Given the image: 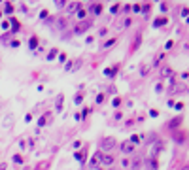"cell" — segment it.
Listing matches in <instances>:
<instances>
[{"label": "cell", "mask_w": 189, "mask_h": 170, "mask_svg": "<svg viewBox=\"0 0 189 170\" xmlns=\"http://www.w3.org/2000/svg\"><path fill=\"white\" fill-rule=\"evenodd\" d=\"M63 108V95H59V98H57V110H61Z\"/></svg>", "instance_id": "13"}, {"label": "cell", "mask_w": 189, "mask_h": 170, "mask_svg": "<svg viewBox=\"0 0 189 170\" xmlns=\"http://www.w3.org/2000/svg\"><path fill=\"white\" fill-rule=\"evenodd\" d=\"M100 163H104V164H114V155H110V153H102V155H100Z\"/></svg>", "instance_id": "4"}, {"label": "cell", "mask_w": 189, "mask_h": 170, "mask_svg": "<svg viewBox=\"0 0 189 170\" xmlns=\"http://www.w3.org/2000/svg\"><path fill=\"white\" fill-rule=\"evenodd\" d=\"M98 145H100L102 151H112V149L115 148V138H102Z\"/></svg>", "instance_id": "1"}, {"label": "cell", "mask_w": 189, "mask_h": 170, "mask_svg": "<svg viewBox=\"0 0 189 170\" xmlns=\"http://www.w3.org/2000/svg\"><path fill=\"white\" fill-rule=\"evenodd\" d=\"M138 140H140V136H131V144H132V145H134Z\"/></svg>", "instance_id": "17"}, {"label": "cell", "mask_w": 189, "mask_h": 170, "mask_svg": "<svg viewBox=\"0 0 189 170\" xmlns=\"http://www.w3.org/2000/svg\"><path fill=\"white\" fill-rule=\"evenodd\" d=\"M78 8H79V4H78V2H72L70 6L66 8V10H68V13H72V11H76V10H78Z\"/></svg>", "instance_id": "8"}, {"label": "cell", "mask_w": 189, "mask_h": 170, "mask_svg": "<svg viewBox=\"0 0 189 170\" xmlns=\"http://www.w3.org/2000/svg\"><path fill=\"white\" fill-rule=\"evenodd\" d=\"M129 164H131V163H129V159H123V168H127Z\"/></svg>", "instance_id": "21"}, {"label": "cell", "mask_w": 189, "mask_h": 170, "mask_svg": "<svg viewBox=\"0 0 189 170\" xmlns=\"http://www.w3.org/2000/svg\"><path fill=\"white\" fill-rule=\"evenodd\" d=\"M76 159H78V161H85V153H83V151H78V153H76Z\"/></svg>", "instance_id": "11"}, {"label": "cell", "mask_w": 189, "mask_h": 170, "mask_svg": "<svg viewBox=\"0 0 189 170\" xmlns=\"http://www.w3.org/2000/svg\"><path fill=\"white\" fill-rule=\"evenodd\" d=\"M144 166H146V170H157V161L148 159V161H144Z\"/></svg>", "instance_id": "5"}, {"label": "cell", "mask_w": 189, "mask_h": 170, "mask_svg": "<svg viewBox=\"0 0 189 170\" xmlns=\"http://www.w3.org/2000/svg\"><path fill=\"white\" fill-rule=\"evenodd\" d=\"M121 151L125 153V155H129V153L134 151V145H132L131 142H123V144H121Z\"/></svg>", "instance_id": "3"}, {"label": "cell", "mask_w": 189, "mask_h": 170, "mask_svg": "<svg viewBox=\"0 0 189 170\" xmlns=\"http://www.w3.org/2000/svg\"><path fill=\"white\" fill-rule=\"evenodd\" d=\"M114 44H115V38L114 40H108V42L104 44V47H110V46H114Z\"/></svg>", "instance_id": "15"}, {"label": "cell", "mask_w": 189, "mask_h": 170, "mask_svg": "<svg viewBox=\"0 0 189 170\" xmlns=\"http://www.w3.org/2000/svg\"><path fill=\"white\" fill-rule=\"evenodd\" d=\"M91 11H93L95 15H98L100 11H102V6H100V4H93V6H91Z\"/></svg>", "instance_id": "7"}, {"label": "cell", "mask_w": 189, "mask_h": 170, "mask_svg": "<svg viewBox=\"0 0 189 170\" xmlns=\"http://www.w3.org/2000/svg\"><path fill=\"white\" fill-rule=\"evenodd\" d=\"M164 23H167V19H157V21H155V27H159V25H164Z\"/></svg>", "instance_id": "16"}, {"label": "cell", "mask_w": 189, "mask_h": 170, "mask_svg": "<svg viewBox=\"0 0 189 170\" xmlns=\"http://www.w3.org/2000/svg\"><path fill=\"white\" fill-rule=\"evenodd\" d=\"M57 55V49H53V51H49V55H47V59H53V57Z\"/></svg>", "instance_id": "18"}, {"label": "cell", "mask_w": 189, "mask_h": 170, "mask_svg": "<svg viewBox=\"0 0 189 170\" xmlns=\"http://www.w3.org/2000/svg\"><path fill=\"white\" fill-rule=\"evenodd\" d=\"M140 166H142V161H140V159H138V161H134V163H132V170H138Z\"/></svg>", "instance_id": "12"}, {"label": "cell", "mask_w": 189, "mask_h": 170, "mask_svg": "<svg viewBox=\"0 0 189 170\" xmlns=\"http://www.w3.org/2000/svg\"><path fill=\"white\" fill-rule=\"evenodd\" d=\"M96 163H100V153H96V155L93 157V161H91V166H95Z\"/></svg>", "instance_id": "10"}, {"label": "cell", "mask_w": 189, "mask_h": 170, "mask_svg": "<svg viewBox=\"0 0 189 170\" xmlns=\"http://www.w3.org/2000/svg\"><path fill=\"white\" fill-rule=\"evenodd\" d=\"M30 47H32V49L36 47V38H30Z\"/></svg>", "instance_id": "20"}, {"label": "cell", "mask_w": 189, "mask_h": 170, "mask_svg": "<svg viewBox=\"0 0 189 170\" xmlns=\"http://www.w3.org/2000/svg\"><path fill=\"white\" fill-rule=\"evenodd\" d=\"M49 115H51V113H46V115H42V117H40V121H38V125H46V121L49 119Z\"/></svg>", "instance_id": "9"}, {"label": "cell", "mask_w": 189, "mask_h": 170, "mask_svg": "<svg viewBox=\"0 0 189 170\" xmlns=\"http://www.w3.org/2000/svg\"><path fill=\"white\" fill-rule=\"evenodd\" d=\"M13 161H15V163H23V159H21V155H15V157H13Z\"/></svg>", "instance_id": "19"}, {"label": "cell", "mask_w": 189, "mask_h": 170, "mask_svg": "<svg viewBox=\"0 0 189 170\" xmlns=\"http://www.w3.org/2000/svg\"><path fill=\"white\" fill-rule=\"evenodd\" d=\"M89 27H91V21H82L78 27H76V34H83Z\"/></svg>", "instance_id": "2"}, {"label": "cell", "mask_w": 189, "mask_h": 170, "mask_svg": "<svg viewBox=\"0 0 189 170\" xmlns=\"http://www.w3.org/2000/svg\"><path fill=\"white\" fill-rule=\"evenodd\" d=\"M85 15H87V11H85V10H79V11H78V17H79V19H83Z\"/></svg>", "instance_id": "14"}, {"label": "cell", "mask_w": 189, "mask_h": 170, "mask_svg": "<svg viewBox=\"0 0 189 170\" xmlns=\"http://www.w3.org/2000/svg\"><path fill=\"white\" fill-rule=\"evenodd\" d=\"M161 76H163V78L172 76V68H170V66H163V68H161Z\"/></svg>", "instance_id": "6"}]
</instances>
